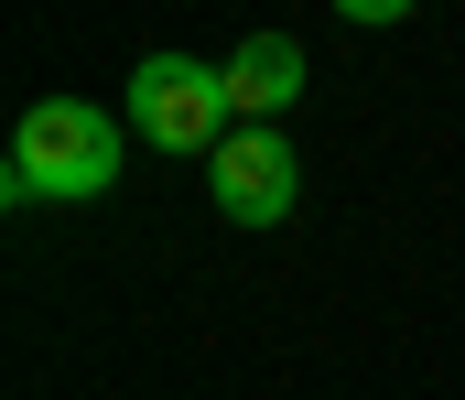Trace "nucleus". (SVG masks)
<instances>
[{
	"label": "nucleus",
	"instance_id": "1",
	"mask_svg": "<svg viewBox=\"0 0 465 400\" xmlns=\"http://www.w3.org/2000/svg\"><path fill=\"white\" fill-rule=\"evenodd\" d=\"M119 184V120L87 98H44L11 131V195H54V206H98Z\"/></svg>",
	"mask_w": 465,
	"mask_h": 400
},
{
	"label": "nucleus",
	"instance_id": "2",
	"mask_svg": "<svg viewBox=\"0 0 465 400\" xmlns=\"http://www.w3.org/2000/svg\"><path fill=\"white\" fill-rule=\"evenodd\" d=\"M228 76L217 65H195V54H141L130 65V131L152 141V151H217L228 141Z\"/></svg>",
	"mask_w": 465,
	"mask_h": 400
},
{
	"label": "nucleus",
	"instance_id": "3",
	"mask_svg": "<svg viewBox=\"0 0 465 400\" xmlns=\"http://www.w3.org/2000/svg\"><path fill=\"white\" fill-rule=\"evenodd\" d=\"M206 195H217L228 228H282L292 195H303V162H292L282 131H228L217 151H206Z\"/></svg>",
	"mask_w": 465,
	"mask_h": 400
},
{
	"label": "nucleus",
	"instance_id": "4",
	"mask_svg": "<svg viewBox=\"0 0 465 400\" xmlns=\"http://www.w3.org/2000/svg\"><path fill=\"white\" fill-rule=\"evenodd\" d=\"M217 76H228L238 131H271V120H282V109L303 98V44H292V33H249V44H238Z\"/></svg>",
	"mask_w": 465,
	"mask_h": 400
}]
</instances>
